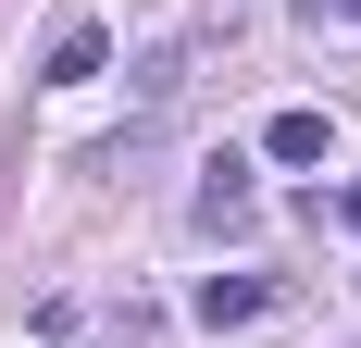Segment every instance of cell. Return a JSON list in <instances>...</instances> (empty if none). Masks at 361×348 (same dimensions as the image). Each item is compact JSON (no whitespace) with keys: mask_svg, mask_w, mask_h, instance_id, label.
I'll return each instance as SVG.
<instances>
[{"mask_svg":"<svg viewBox=\"0 0 361 348\" xmlns=\"http://www.w3.org/2000/svg\"><path fill=\"white\" fill-rule=\"evenodd\" d=\"M200 224H212V237H237V224H250V162H237V149H212V162H200Z\"/></svg>","mask_w":361,"mask_h":348,"instance_id":"1","label":"cell"},{"mask_svg":"<svg viewBox=\"0 0 361 348\" xmlns=\"http://www.w3.org/2000/svg\"><path fill=\"white\" fill-rule=\"evenodd\" d=\"M324 149H336V125H324V112H312V100H287V112H274V125H262V162H324Z\"/></svg>","mask_w":361,"mask_h":348,"instance_id":"2","label":"cell"},{"mask_svg":"<svg viewBox=\"0 0 361 348\" xmlns=\"http://www.w3.org/2000/svg\"><path fill=\"white\" fill-rule=\"evenodd\" d=\"M100 63H112V37H100V25H63L50 50H37V87H87Z\"/></svg>","mask_w":361,"mask_h":348,"instance_id":"3","label":"cell"},{"mask_svg":"<svg viewBox=\"0 0 361 348\" xmlns=\"http://www.w3.org/2000/svg\"><path fill=\"white\" fill-rule=\"evenodd\" d=\"M187 311H200V323L224 336V323H262V311H274V286H262V274H212L200 299H187Z\"/></svg>","mask_w":361,"mask_h":348,"instance_id":"4","label":"cell"},{"mask_svg":"<svg viewBox=\"0 0 361 348\" xmlns=\"http://www.w3.org/2000/svg\"><path fill=\"white\" fill-rule=\"evenodd\" d=\"M299 13H312V25H361V0H299Z\"/></svg>","mask_w":361,"mask_h":348,"instance_id":"5","label":"cell"},{"mask_svg":"<svg viewBox=\"0 0 361 348\" xmlns=\"http://www.w3.org/2000/svg\"><path fill=\"white\" fill-rule=\"evenodd\" d=\"M336 224H349V237H361V187H336Z\"/></svg>","mask_w":361,"mask_h":348,"instance_id":"6","label":"cell"}]
</instances>
